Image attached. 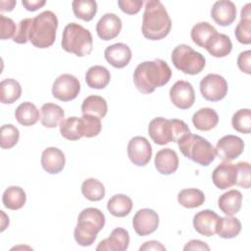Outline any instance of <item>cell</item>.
Wrapping results in <instances>:
<instances>
[{
	"label": "cell",
	"instance_id": "cell-1",
	"mask_svg": "<svg viewBox=\"0 0 251 251\" xmlns=\"http://www.w3.org/2000/svg\"><path fill=\"white\" fill-rule=\"evenodd\" d=\"M171 77L172 70L162 59L142 62L133 73L134 85L143 94L152 93L157 87L167 84Z\"/></svg>",
	"mask_w": 251,
	"mask_h": 251
},
{
	"label": "cell",
	"instance_id": "cell-2",
	"mask_svg": "<svg viewBox=\"0 0 251 251\" xmlns=\"http://www.w3.org/2000/svg\"><path fill=\"white\" fill-rule=\"evenodd\" d=\"M172 20L159 0H149L145 4L142 18V34L150 40H161L171 31Z\"/></svg>",
	"mask_w": 251,
	"mask_h": 251
},
{
	"label": "cell",
	"instance_id": "cell-3",
	"mask_svg": "<svg viewBox=\"0 0 251 251\" xmlns=\"http://www.w3.org/2000/svg\"><path fill=\"white\" fill-rule=\"evenodd\" d=\"M58 27L57 16L52 11H44L32 18L28 32V41L37 48H48L56 39Z\"/></svg>",
	"mask_w": 251,
	"mask_h": 251
},
{
	"label": "cell",
	"instance_id": "cell-4",
	"mask_svg": "<svg viewBox=\"0 0 251 251\" xmlns=\"http://www.w3.org/2000/svg\"><path fill=\"white\" fill-rule=\"evenodd\" d=\"M177 145L184 157L201 166L207 167L215 160V147L200 135L190 132L178 140Z\"/></svg>",
	"mask_w": 251,
	"mask_h": 251
},
{
	"label": "cell",
	"instance_id": "cell-5",
	"mask_svg": "<svg viewBox=\"0 0 251 251\" xmlns=\"http://www.w3.org/2000/svg\"><path fill=\"white\" fill-rule=\"evenodd\" d=\"M61 45L65 51L84 57L92 51L93 38L87 28L76 23H70L63 30Z\"/></svg>",
	"mask_w": 251,
	"mask_h": 251
},
{
	"label": "cell",
	"instance_id": "cell-6",
	"mask_svg": "<svg viewBox=\"0 0 251 251\" xmlns=\"http://www.w3.org/2000/svg\"><path fill=\"white\" fill-rule=\"evenodd\" d=\"M174 66L186 75L201 73L206 65L205 57L187 44H179L172 52Z\"/></svg>",
	"mask_w": 251,
	"mask_h": 251
},
{
	"label": "cell",
	"instance_id": "cell-7",
	"mask_svg": "<svg viewBox=\"0 0 251 251\" xmlns=\"http://www.w3.org/2000/svg\"><path fill=\"white\" fill-rule=\"evenodd\" d=\"M227 82L218 74H209L200 81V92L204 99L217 102L224 99L227 93Z\"/></svg>",
	"mask_w": 251,
	"mask_h": 251
},
{
	"label": "cell",
	"instance_id": "cell-8",
	"mask_svg": "<svg viewBox=\"0 0 251 251\" xmlns=\"http://www.w3.org/2000/svg\"><path fill=\"white\" fill-rule=\"evenodd\" d=\"M79 91L80 83L78 79L71 74H63L59 75L52 86L53 96L64 102L76 98Z\"/></svg>",
	"mask_w": 251,
	"mask_h": 251
},
{
	"label": "cell",
	"instance_id": "cell-9",
	"mask_svg": "<svg viewBox=\"0 0 251 251\" xmlns=\"http://www.w3.org/2000/svg\"><path fill=\"white\" fill-rule=\"evenodd\" d=\"M216 155L224 162H229L239 157L244 150L243 140L232 134H227L220 138L215 147Z\"/></svg>",
	"mask_w": 251,
	"mask_h": 251
},
{
	"label": "cell",
	"instance_id": "cell-10",
	"mask_svg": "<svg viewBox=\"0 0 251 251\" xmlns=\"http://www.w3.org/2000/svg\"><path fill=\"white\" fill-rule=\"evenodd\" d=\"M127 156L133 165L143 167L152 157L151 144L143 136H134L128 141Z\"/></svg>",
	"mask_w": 251,
	"mask_h": 251
},
{
	"label": "cell",
	"instance_id": "cell-11",
	"mask_svg": "<svg viewBox=\"0 0 251 251\" xmlns=\"http://www.w3.org/2000/svg\"><path fill=\"white\" fill-rule=\"evenodd\" d=\"M173 104L182 110L190 108L195 102V92L192 84L186 80H177L170 89Z\"/></svg>",
	"mask_w": 251,
	"mask_h": 251
},
{
	"label": "cell",
	"instance_id": "cell-12",
	"mask_svg": "<svg viewBox=\"0 0 251 251\" xmlns=\"http://www.w3.org/2000/svg\"><path fill=\"white\" fill-rule=\"evenodd\" d=\"M159 226V216L152 209L144 208L138 210L132 219V226L135 232L140 236H146L153 233Z\"/></svg>",
	"mask_w": 251,
	"mask_h": 251
},
{
	"label": "cell",
	"instance_id": "cell-13",
	"mask_svg": "<svg viewBox=\"0 0 251 251\" xmlns=\"http://www.w3.org/2000/svg\"><path fill=\"white\" fill-rule=\"evenodd\" d=\"M220 223V216L212 210L206 209L196 213L193 217L194 229L205 236H212L217 233Z\"/></svg>",
	"mask_w": 251,
	"mask_h": 251
},
{
	"label": "cell",
	"instance_id": "cell-14",
	"mask_svg": "<svg viewBox=\"0 0 251 251\" xmlns=\"http://www.w3.org/2000/svg\"><path fill=\"white\" fill-rule=\"evenodd\" d=\"M122 26V21L116 14L107 13L97 22L96 32L102 40H112L120 34Z\"/></svg>",
	"mask_w": 251,
	"mask_h": 251
},
{
	"label": "cell",
	"instance_id": "cell-15",
	"mask_svg": "<svg viewBox=\"0 0 251 251\" xmlns=\"http://www.w3.org/2000/svg\"><path fill=\"white\" fill-rule=\"evenodd\" d=\"M211 17L219 25L227 26L231 25L236 18L235 4L229 0L215 2L211 9Z\"/></svg>",
	"mask_w": 251,
	"mask_h": 251
},
{
	"label": "cell",
	"instance_id": "cell-16",
	"mask_svg": "<svg viewBox=\"0 0 251 251\" xmlns=\"http://www.w3.org/2000/svg\"><path fill=\"white\" fill-rule=\"evenodd\" d=\"M130 48L122 42L112 44L108 46L104 51V57L106 61L117 69L125 68L128 65L131 59Z\"/></svg>",
	"mask_w": 251,
	"mask_h": 251
},
{
	"label": "cell",
	"instance_id": "cell-17",
	"mask_svg": "<svg viewBox=\"0 0 251 251\" xmlns=\"http://www.w3.org/2000/svg\"><path fill=\"white\" fill-rule=\"evenodd\" d=\"M213 183L219 189H227L235 184L236 165L224 162L218 165L212 173Z\"/></svg>",
	"mask_w": 251,
	"mask_h": 251
},
{
	"label": "cell",
	"instance_id": "cell-18",
	"mask_svg": "<svg viewBox=\"0 0 251 251\" xmlns=\"http://www.w3.org/2000/svg\"><path fill=\"white\" fill-rule=\"evenodd\" d=\"M148 133L151 139L158 145H165L172 142L171 121L162 117L153 119L148 126Z\"/></svg>",
	"mask_w": 251,
	"mask_h": 251
},
{
	"label": "cell",
	"instance_id": "cell-19",
	"mask_svg": "<svg viewBox=\"0 0 251 251\" xmlns=\"http://www.w3.org/2000/svg\"><path fill=\"white\" fill-rule=\"evenodd\" d=\"M129 244L128 231L123 227H116L112 230L110 236L101 240L96 247L97 251H125Z\"/></svg>",
	"mask_w": 251,
	"mask_h": 251
},
{
	"label": "cell",
	"instance_id": "cell-20",
	"mask_svg": "<svg viewBox=\"0 0 251 251\" xmlns=\"http://www.w3.org/2000/svg\"><path fill=\"white\" fill-rule=\"evenodd\" d=\"M66 158L62 150L57 147H47L41 155V166L48 174H59L65 167Z\"/></svg>",
	"mask_w": 251,
	"mask_h": 251
},
{
	"label": "cell",
	"instance_id": "cell-21",
	"mask_svg": "<svg viewBox=\"0 0 251 251\" xmlns=\"http://www.w3.org/2000/svg\"><path fill=\"white\" fill-rule=\"evenodd\" d=\"M101 229L93 223L86 220H77V224L74 230V236L76 243L80 246H90L97 238V234Z\"/></svg>",
	"mask_w": 251,
	"mask_h": 251
},
{
	"label": "cell",
	"instance_id": "cell-22",
	"mask_svg": "<svg viewBox=\"0 0 251 251\" xmlns=\"http://www.w3.org/2000/svg\"><path fill=\"white\" fill-rule=\"evenodd\" d=\"M155 167L162 175H172L178 168V157L175 150L164 148L155 156Z\"/></svg>",
	"mask_w": 251,
	"mask_h": 251
},
{
	"label": "cell",
	"instance_id": "cell-23",
	"mask_svg": "<svg viewBox=\"0 0 251 251\" xmlns=\"http://www.w3.org/2000/svg\"><path fill=\"white\" fill-rule=\"evenodd\" d=\"M242 204V194L239 190L230 189L219 197L218 206L226 216H233L239 212Z\"/></svg>",
	"mask_w": 251,
	"mask_h": 251
},
{
	"label": "cell",
	"instance_id": "cell-24",
	"mask_svg": "<svg viewBox=\"0 0 251 251\" xmlns=\"http://www.w3.org/2000/svg\"><path fill=\"white\" fill-rule=\"evenodd\" d=\"M40 121L42 126L49 128H54L64 120L65 112L63 108L54 103H45L40 109Z\"/></svg>",
	"mask_w": 251,
	"mask_h": 251
},
{
	"label": "cell",
	"instance_id": "cell-25",
	"mask_svg": "<svg viewBox=\"0 0 251 251\" xmlns=\"http://www.w3.org/2000/svg\"><path fill=\"white\" fill-rule=\"evenodd\" d=\"M111 79L110 72L103 66L95 65L90 67L85 74V82L90 88L103 89Z\"/></svg>",
	"mask_w": 251,
	"mask_h": 251
},
{
	"label": "cell",
	"instance_id": "cell-26",
	"mask_svg": "<svg viewBox=\"0 0 251 251\" xmlns=\"http://www.w3.org/2000/svg\"><path fill=\"white\" fill-rule=\"evenodd\" d=\"M219 123V116L212 108H201L192 116L193 126L202 131H208L216 127Z\"/></svg>",
	"mask_w": 251,
	"mask_h": 251
},
{
	"label": "cell",
	"instance_id": "cell-27",
	"mask_svg": "<svg viewBox=\"0 0 251 251\" xmlns=\"http://www.w3.org/2000/svg\"><path fill=\"white\" fill-rule=\"evenodd\" d=\"M205 49L210 55L216 58H223L227 56L231 49L232 43L230 38L224 33H216L208 42Z\"/></svg>",
	"mask_w": 251,
	"mask_h": 251
},
{
	"label": "cell",
	"instance_id": "cell-28",
	"mask_svg": "<svg viewBox=\"0 0 251 251\" xmlns=\"http://www.w3.org/2000/svg\"><path fill=\"white\" fill-rule=\"evenodd\" d=\"M82 115H91L103 119L108 112L106 100L99 95L87 96L81 104Z\"/></svg>",
	"mask_w": 251,
	"mask_h": 251
},
{
	"label": "cell",
	"instance_id": "cell-29",
	"mask_svg": "<svg viewBox=\"0 0 251 251\" xmlns=\"http://www.w3.org/2000/svg\"><path fill=\"white\" fill-rule=\"evenodd\" d=\"M15 118L22 126H30L35 125L39 120V111L33 103L23 102L17 107Z\"/></svg>",
	"mask_w": 251,
	"mask_h": 251
},
{
	"label": "cell",
	"instance_id": "cell-30",
	"mask_svg": "<svg viewBox=\"0 0 251 251\" xmlns=\"http://www.w3.org/2000/svg\"><path fill=\"white\" fill-rule=\"evenodd\" d=\"M132 205V201L127 195L116 194L109 199L107 203V209L111 215L123 218L130 213Z\"/></svg>",
	"mask_w": 251,
	"mask_h": 251
},
{
	"label": "cell",
	"instance_id": "cell-31",
	"mask_svg": "<svg viewBox=\"0 0 251 251\" xmlns=\"http://www.w3.org/2000/svg\"><path fill=\"white\" fill-rule=\"evenodd\" d=\"M217 33V29L208 22H200L193 25L190 36L192 41L199 47L205 48L210 39Z\"/></svg>",
	"mask_w": 251,
	"mask_h": 251
},
{
	"label": "cell",
	"instance_id": "cell-32",
	"mask_svg": "<svg viewBox=\"0 0 251 251\" xmlns=\"http://www.w3.org/2000/svg\"><path fill=\"white\" fill-rule=\"evenodd\" d=\"M26 201L25 190L20 186H9L3 193L2 202L10 210H19L24 207Z\"/></svg>",
	"mask_w": 251,
	"mask_h": 251
},
{
	"label": "cell",
	"instance_id": "cell-33",
	"mask_svg": "<svg viewBox=\"0 0 251 251\" xmlns=\"http://www.w3.org/2000/svg\"><path fill=\"white\" fill-rule=\"evenodd\" d=\"M22 95V86L14 78H5L0 82V101L3 104H12Z\"/></svg>",
	"mask_w": 251,
	"mask_h": 251
},
{
	"label": "cell",
	"instance_id": "cell-34",
	"mask_svg": "<svg viewBox=\"0 0 251 251\" xmlns=\"http://www.w3.org/2000/svg\"><path fill=\"white\" fill-rule=\"evenodd\" d=\"M177 202L185 208L193 209L204 204L205 195L198 188H185L178 192Z\"/></svg>",
	"mask_w": 251,
	"mask_h": 251
},
{
	"label": "cell",
	"instance_id": "cell-35",
	"mask_svg": "<svg viewBox=\"0 0 251 251\" xmlns=\"http://www.w3.org/2000/svg\"><path fill=\"white\" fill-rule=\"evenodd\" d=\"M241 231V223L237 218L232 216L220 217V223L217 229V234L226 239L233 238Z\"/></svg>",
	"mask_w": 251,
	"mask_h": 251
},
{
	"label": "cell",
	"instance_id": "cell-36",
	"mask_svg": "<svg viewBox=\"0 0 251 251\" xmlns=\"http://www.w3.org/2000/svg\"><path fill=\"white\" fill-rule=\"evenodd\" d=\"M72 7L75 16L85 22L91 21L97 13V3L94 0H75Z\"/></svg>",
	"mask_w": 251,
	"mask_h": 251
},
{
	"label": "cell",
	"instance_id": "cell-37",
	"mask_svg": "<svg viewBox=\"0 0 251 251\" xmlns=\"http://www.w3.org/2000/svg\"><path fill=\"white\" fill-rule=\"evenodd\" d=\"M61 135L68 140H78L83 134L81 132L80 118L70 117L62 121L60 124Z\"/></svg>",
	"mask_w": 251,
	"mask_h": 251
},
{
	"label": "cell",
	"instance_id": "cell-38",
	"mask_svg": "<svg viewBox=\"0 0 251 251\" xmlns=\"http://www.w3.org/2000/svg\"><path fill=\"white\" fill-rule=\"evenodd\" d=\"M81 193L89 201H100L105 196V187L96 178H86L81 184Z\"/></svg>",
	"mask_w": 251,
	"mask_h": 251
},
{
	"label": "cell",
	"instance_id": "cell-39",
	"mask_svg": "<svg viewBox=\"0 0 251 251\" xmlns=\"http://www.w3.org/2000/svg\"><path fill=\"white\" fill-rule=\"evenodd\" d=\"M232 127L241 133L248 134L251 130V111L250 109H240L231 118Z\"/></svg>",
	"mask_w": 251,
	"mask_h": 251
},
{
	"label": "cell",
	"instance_id": "cell-40",
	"mask_svg": "<svg viewBox=\"0 0 251 251\" xmlns=\"http://www.w3.org/2000/svg\"><path fill=\"white\" fill-rule=\"evenodd\" d=\"M20 138L19 129L12 124L3 125L0 128V146L2 149L14 147Z\"/></svg>",
	"mask_w": 251,
	"mask_h": 251
},
{
	"label": "cell",
	"instance_id": "cell-41",
	"mask_svg": "<svg viewBox=\"0 0 251 251\" xmlns=\"http://www.w3.org/2000/svg\"><path fill=\"white\" fill-rule=\"evenodd\" d=\"M100 120L101 119L95 116L82 115V117H80V126H81V132L83 136L85 137L97 136L102 129V124Z\"/></svg>",
	"mask_w": 251,
	"mask_h": 251
},
{
	"label": "cell",
	"instance_id": "cell-42",
	"mask_svg": "<svg viewBox=\"0 0 251 251\" xmlns=\"http://www.w3.org/2000/svg\"><path fill=\"white\" fill-rule=\"evenodd\" d=\"M77 220H86L89 221L91 223H93L94 225H96L100 229H102L105 226V216L104 214L97 208H85L83 209L78 217Z\"/></svg>",
	"mask_w": 251,
	"mask_h": 251
},
{
	"label": "cell",
	"instance_id": "cell-43",
	"mask_svg": "<svg viewBox=\"0 0 251 251\" xmlns=\"http://www.w3.org/2000/svg\"><path fill=\"white\" fill-rule=\"evenodd\" d=\"M250 164L248 162H239L236 164V180L235 184L245 189L250 188Z\"/></svg>",
	"mask_w": 251,
	"mask_h": 251
},
{
	"label": "cell",
	"instance_id": "cell-44",
	"mask_svg": "<svg viewBox=\"0 0 251 251\" xmlns=\"http://www.w3.org/2000/svg\"><path fill=\"white\" fill-rule=\"evenodd\" d=\"M234 35L238 42L242 44L251 43V19H241L237 24Z\"/></svg>",
	"mask_w": 251,
	"mask_h": 251
},
{
	"label": "cell",
	"instance_id": "cell-45",
	"mask_svg": "<svg viewBox=\"0 0 251 251\" xmlns=\"http://www.w3.org/2000/svg\"><path fill=\"white\" fill-rule=\"evenodd\" d=\"M32 23L31 18L23 19L18 25L15 36L13 37V41L18 44H25L28 41V32L30 28V25Z\"/></svg>",
	"mask_w": 251,
	"mask_h": 251
},
{
	"label": "cell",
	"instance_id": "cell-46",
	"mask_svg": "<svg viewBox=\"0 0 251 251\" xmlns=\"http://www.w3.org/2000/svg\"><path fill=\"white\" fill-rule=\"evenodd\" d=\"M0 38L2 40L14 37L17 31L15 22L11 18H7L4 15H0Z\"/></svg>",
	"mask_w": 251,
	"mask_h": 251
},
{
	"label": "cell",
	"instance_id": "cell-47",
	"mask_svg": "<svg viewBox=\"0 0 251 251\" xmlns=\"http://www.w3.org/2000/svg\"><path fill=\"white\" fill-rule=\"evenodd\" d=\"M170 121L172 125V142H177L184 135L190 133L188 126L182 120L172 119Z\"/></svg>",
	"mask_w": 251,
	"mask_h": 251
},
{
	"label": "cell",
	"instance_id": "cell-48",
	"mask_svg": "<svg viewBox=\"0 0 251 251\" xmlns=\"http://www.w3.org/2000/svg\"><path fill=\"white\" fill-rule=\"evenodd\" d=\"M118 5L124 13L127 15H135L140 11L143 5V1L142 0H119Z\"/></svg>",
	"mask_w": 251,
	"mask_h": 251
},
{
	"label": "cell",
	"instance_id": "cell-49",
	"mask_svg": "<svg viewBox=\"0 0 251 251\" xmlns=\"http://www.w3.org/2000/svg\"><path fill=\"white\" fill-rule=\"evenodd\" d=\"M237 66L239 70L247 75L251 74V51L241 52L237 57Z\"/></svg>",
	"mask_w": 251,
	"mask_h": 251
},
{
	"label": "cell",
	"instance_id": "cell-50",
	"mask_svg": "<svg viewBox=\"0 0 251 251\" xmlns=\"http://www.w3.org/2000/svg\"><path fill=\"white\" fill-rule=\"evenodd\" d=\"M184 251L187 250H210V247L203 241L198 240V239H192L189 242H187L185 244V246L183 247Z\"/></svg>",
	"mask_w": 251,
	"mask_h": 251
},
{
	"label": "cell",
	"instance_id": "cell-51",
	"mask_svg": "<svg viewBox=\"0 0 251 251\" xmlns=\"http://www.w3.org/2000/svg\"><path fill=\"white\" fill-rule=\"evenodd\" d=\"M140 251H148V250H161V251H164L166 250V247L160 243L159 241H156V240H149V241H146L144 242L140 248H139Z\"/></svg>",
	"mask_w": 251,
	"mask_h": 251
},
{
	"label": "cell",
	"instance_id": "cell-52",
	"mask_svg": "<svg viewBox=\"0 0 251 251\" xmlns=\"http://www.w3.org/2000/svg\"><path fill=\"white\" fill-rule=\"evenodd\" d=\"M46 1L45 0H31V1H27V0H23L22 4L23 6L27 10V11H36L39 8L43 7L45 5Z\"/></svg>",
	"mask_w": 251,
	"mask_h": 251
},
{
	"label": "cell",
	"instance_id": "cell-53",
	"mask_svg": "<svg viewBox=\"0 0 251 251\" xmlns=\"http://www.w3.org/2000/svg\"><path fill=\"white\" fill-rule=\"evenodd\" d=\"M16 5V1L15 0H2L0 1V11L1 12H10L14 9Z\"/></svg>",
	"mask_w": 251,
	"mask_h": 251
},
{
	"label": "cell",
	"instance_id": "cell-54",
	"mask_svg": "<svg viewBox=\"0 0 251 251\" xmlns=\"http://www.w3.org/2000/svg\"><path fill=\"white\" fill-rule=\"evenodd\" d=\"M241 19H251V4L247 3L240 12Z\"/></svg>",
	"mask_w": 251,
	"mask_h": 251
}]
</instances>
